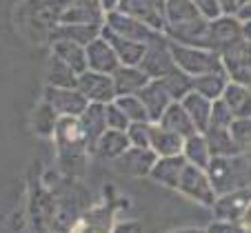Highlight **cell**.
Returning a JSON list of instances; mask_svg holds the SVG:
<instances>
[{"label": "cell", "instance_id": "7c38bea8", "mask_svg": "<svg viewBox=\"0 0 251 233\" xmlns=\"http://www.w3.org/2000/svg\"><path fill=\"white\" fill-rule=\"evenodd\" d=\"M245 222H247V227L251 229V205H249V209H247V213H245Z\"/></svg>", "mask_w": 251, "mask_h": 233}, {"label": "cell", "instance_id": "277c9868", "mask_svg": "<svg viewBox=\"0 0 251 233\" xmlns=\"http://www.w3.org/2000/svg\"><path fill=\"white\" fill-rule=\"evenodd\" d=\"M149 149L160 158H174V156H180L182 153L185 140L162 127H151V142H149Z\"/></svg>", "mask_w": 251, "mask_h": 233}, {"label": "cell", "instance_id": "4fadbf2b", "mask_svg": "<svg viewBox=\"0 0 251 233\" xmlns=\"http://www.w3.org/2000/svg\"><path fill=\"white\" fill-rule=\"evenodd\" d=\"M178 233H204V231H178Z\"/></svg>", "mask_w": 251, "mask_h": 233}, {"label": "cell", "instance_id": "ba28073f", "mask_svg": "<svg viewBox=\"0 0 251 233\" xmlns=\"http://www.w3.org/2000/svg\"><path fill=\"white\" fill-rule=\"evenodd\" d=\"M129 144L131 142H129L127 133L109 129V131H104L102 138L98 140V151L102 153L104 158H120L129 149Z\"/></svg>", "mask_w": 251, "mask_h": 233}, {"label": "cell", "instance_id": "5b68a950", "mask_svg": "<svg viewBox=\"0 0 251 233\" xmlns=\"http://www.w3.org/2000/svg\"><path fill=\"white\" fill-rule=\"evenodd\" d=\"M185 158L182 156H174V158H160L156 160L151 169V176L156 180L165 182V185H171V186H178L180 185V178H182V171H185Z\"/></svg>", "mask_w": 251, "mask_h": 233}, {"label": "cell", "instance_id": "8fae6325", "mask_svg": "<svg viewBox=\"0 0 251 233\" xmlns=\"http://www.w3.org/2000/svg\"><path fill=\"white\" fill-rule=\"evenodd\" d=\"M204 233H245L236 222H213Z\"/></svg>", "mask_w": 251, "mask_h": 233}, {"label": "cell", "instance_id": "30bf717a", "mask_svg": "<svg viewBox=\"0 0 251 233\" xmlns=\"http://www.w3.org/2000/svg\"><path fill=\"white\" fill-rule=\"evenodd\" d=\"M231 138L236 142V147L251 142V118H240L236 122H231Z\"/></svg>", "mask_w": 251, "mask_h": 233}, {"label": "cell", "instance_id": "8992f818", "mask_svg": "<svg viewBox=\"0 0 251 233\" xmlns=\"http://www.w3.org/2000/svg\"><path fill=\"white\" fill-rule=\"evenodd\" d=\"M251 205V195L249 193H231L225 195L223 200H218L216 205V213L223 218V222H236L247 213Z\"/></svg>", "mask_w": 251, "mask_h": 233}, {"label": "cell", "instance_id": "6da1fadb", "mask_svg": "<svg viewBox=\"0 0 251 233\" xmlns=\"http://www.w3.org/2000/svg\"><path fill=\"white\" fill-rule=\"evenodd\" d=\"M178 189H182L189 198L204 202V205H211L213 202V185L204 176V169H198V166H191V164L185 166Z\"/></svg>", "mask_w": 251, "mask_h": 233}, {"label": "cell", "instance_id": "3957f363", "mask_svg": "<svg viewBox=\"0 0 251 233\" xmlns=\"http://www.w3.org/2000/svg\"><path fill=\"white\" fill-rule=\"evenodd\" d=\"M160 127L176 133V136H180L182 140H189V138H194V136H198V129L194 127V122H191L189 114L185 111V107H176V105L169 107L160 118Z\"/></svg>", "mask_w": 251, "mask_h": 233}, {"label": "cell", "instance_id": "52a82bcc", "mask_svg": "<svg viewBox=\"0 0 251 233\" xmlns=\"http://www.w3.org/2000/svg\"><path fill=\"white\" fill-rule=\"evenodd\" d=\"M182 156H185L187 164H191V166H198V169L209 166V162H211V151H209L207 138H202V136H194V138L185 140Z\"/></svg>", "mask_w": 251, "mask_h": 233}, {"label": "cell", "instance_id": "7a4b0ae2", "mask_svg": "<svg viewBox=\"0 0 251 233\" xmlns=\"http://www.w3.org/2000/svg\"><path fill=\"white\" fill-rule=\"evenodd\" d=\"M153 164H156V153L151 149H140L133 147L127 149L123 156L118 158V166L123 171L133 173V176H145V173H151Z\"/></svg>", "mask_w": 251, "mask_h": 233}, {"label": "cell", "instance_id": "9c48e42d", "mask_svg": "<svg viewBox=\"0 0 251 233\" xmlns=\"http://www.w3.org/2000/svg\"><path fill=\"white\" fill-rule=\"evenodd\" d=\"M127 138L133 147L149 149V142H151V127H149L147 122H131L127 129Z\"/></svg>", "mask_w": 251, "mask_h": 233}]
</instances>
